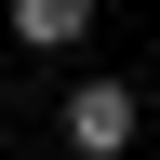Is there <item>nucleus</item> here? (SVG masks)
Returning <instances> with one entry per match:
<instances>
[{"instance_id": "f257e3e1", "label": "nucleus", "mask_w": 160, "mask_h": 160, "mask_svg": "<svg viewBox=\"0 0 160 160\" xmlns=\"http://www.w3.org/2000/svg\"><path fill=\"white\" fill-rule=\"evenodd\" d=\"M133 133H147V93H133V80H80L67 93V147L80 160H120Z\"/></svg>"}, {"instance_id": "f03ea898", "label": "nucleus", "mask_w": 160, "mask_h": 160, "mask_svg": "<svg viewBox=\"0 0 160 160\" xmlns=\"http://www.w3.org/2000/svg\"><path fill=\"white\" fill-rule=\"evenodd\" d=\"M80 27H93V0H13V40H40V53H67Z\"/></svg>"}]
</instances>
